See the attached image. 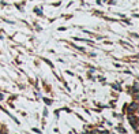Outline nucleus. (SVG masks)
Segmentation results:
<instances>
[{
  "label": "nucleus",
  "instance_id": "f257e3e1",
  "mask_svg": "<svg viewBox=\"0 0 139 134\" xmlns=\"http://www.w3.org/2000/svg\"><path fill=\"white\" fill-rule=\"evenodd\" d=\"M128 119H130V122H131V124H132V127L134 129H136V116H134V115H130L128 116Z\"/></svg>",
  "mask_w": 139,
  "mask_h": 134
},
{
  "label": "nucleus",
  "instance_id": "f03ea898",
  "mask_svg": "<svg viewBox=\"0 0 139 134\" xmlns=\"http://www.w3.org/2000/svg\"><path fill=\"white\" fill-rule=\"evenodd\" d=\"M136 108H138V104L136 103H131L130 104V108H128V112H134V111H136Z\"/></svg>",
  "mask_w": 139,
  "mask_h": 134
},
{
  "label": "nucleus",
  "instance_id": "7ed1b4c3",
  "mask_svg": "<svg viewBox=\"0 0 139 134\" xmlns=\"http://www.w3.org/2000/svg\"><path fill=\"white\" fill-rule=\"evenodd\" d=\"M132 90H134V93H138V83H134V88H132Z\"/></svg>",
  "mask_w": 139,
  "mask_h": 134
},
{
  "label": "nucleus",
  "instance_id": "20e7f679",
  "mask_svg": "<svg viewBox=\"0 0 139 134\" xmlns=\"http://www.w3.org/2000/svg\"><path fill=\"white\" fill-rule=\"evenodd\" d=\"M1 99H3V94H0V100H1Z\"/></svg>",
  "mask_w": 139,
  "mask_h": 134
}]
</instances>
